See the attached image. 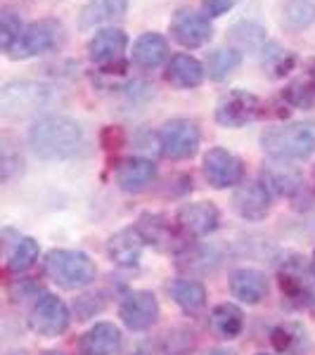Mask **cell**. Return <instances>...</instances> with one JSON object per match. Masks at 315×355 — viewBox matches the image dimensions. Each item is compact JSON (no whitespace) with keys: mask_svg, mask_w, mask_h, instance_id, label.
<instances>
[{"mask_svg":"<svg viewBox=\"0 0 315 355\" xmlns=\"http://www.w3.org/2000/svg\"><path fill=\"white\" fill-rule=\"evenodd\" d=\"M83 125L65 114H45L28 128V147L48 162L71 159L83 150Z\"/></svg>","mask_w":315,"mask_h":355,"instance_id":"1","label":"cell"},{"mask_svg":"<svg viewBox=\"0 0 315 355\" xmlns=\"http://www.w3.org/2000/svg\"><path fill=\"white\" fill-rule=\"evenodd\" d=\"M62 100L60 88L43 81H10L0 90V114L8 119H26L53 110Z\"/></svg>","mask_w":315,"mask_h":355,"instance_id":"2","label":"cell"},{"mask_svg":"<svg viewBox=\"0 0 315 355\" xmlns=\"http://www.w3.org/2000/svg\"><path fill=\"white\" fill-rule=\"evenodd\" d=\"M261 147L275 162H303L315 152V121L273 125L261 135Z\"/></svg>","mask_w":315,"mask_h":355,"instance_id":"3","label":"cell"},{"mask_svg":"<svg viewBox=\"0 0 315 355\" xmlns=\"http://www.w3.org/2000/svg\"><path fill=\"white\" fill-rule=\"evenodd\" d=\"M45 270L57 287L67 291H78L95 279V263L83 254V251L71 249H55L45 259Z\"/></svg>","mask_w":315,"mask_h":355,"instance_id":"4","label":"cell"},{"mask_svg":"<svg viewBox=\"0 0 315 355\" xmlns=\"http://www.w3.org/2000/svg\"><path fill=\"white\" fill-rule=\"evenodd\" d=\"M67 33L62 21L57 19H38L31 21L24 33H22L19 43L15 45V50L10 53L12 60H28V57H41L48 53H55L57 48H62Z\"/></svg>","mask_w":315,"mask_h":355,"instance_id":"5","label":"cell"},{"mask_svg":"<svg viewBox=\"0 0 315 355\" xmlns=\"http://www.w3.org/2000/svg\"><path fill=\"white\" fill-rule=\"evenodd\" d=\"M199 142H202V130L192 119H171L159 130V150L173 162L192 159L199 150Z\"/></svg>","mask_w":315,"mask_h":355,"instance_id":"6","label":"cell"},{"mask_svg":"<svg viewBox=\"0 0 315 355\" xmlns=\"http://www.w3.org/2000/svg\"><path fill=\"white\" fill-rule=\"evenodd\" d=\"M263 112L261 97H256L249 90H230L219 100L216 105V121L225 128H242L259 119Z\"/></svg>","mask_w":315,"mask_h":355,"instance_id":"7","label":"cell"},{"mask_svg":"<svg viewBox=\"0 0 315 355\" xmlns=\"http://www.w3.org/2000/svg\"><path fill=\"white\" fill-rule=\"evenodd\" d=\"M128 48V36L124 28L105 26L95 31V36L88 41V57L105 73H112L114 67L124 69V53Z\"/></svg>","mask_w":315,"mask_h":355,"instance_id":"8","label":"cell"},{"mask_svg":"<svg viewBox=\"0 0 315 355\" xmlns=\"http://www.w3.org/2000/svg\"><path fill=\"white\" fill-rule=\"evenodd\" d=\"M169 28H171L173 41L187 50L204 48V45L214 38L211 17L202 15V12H194V10H187V8H180L178 12L173 15Z\"/></svg>","mask_w":315,"mask_h":355,"instance_id":"9","label":"cell"},{"mask_svg":"<svg viewBox=\"0 0 315 355\" xmlns=\"http://www.w3.org/2000/svg\"><path fill=\"white\" fill-rule=\"evenodd\" d=\"M204 178L216 190L242 185L244 164H242V159L235 157L232 152H228L225 147H211V150L204 154Z\"/></svg>","mask_w":315,"mask_h":355,"instance_id":"10","label":"cell"},{"mask_svg":"<svg viewBox=\"0 0 315 355\" xmlns=\"http://www.w3.org/2000/svg\"><path fill=\"white\" fill-rule=\"evenodd\" d=\"M69 308L67 303L55 294H43L41 299L33 303L31 315H28V324L36 334L41 336H60L69 327Z\"/></svg>","mask_w":315,"mask_h":355,"instance_id":"11","label":"cell"},{"mask_svg":"<svg viewBox=\"0 0 315 355\" xmlns=\"http://www.w3.org/2000/svg\"><path fill=\"white\" fill-rule=\"evenodd\" d=\"M273 192L263 180H247L235 190L232 206L244 220H263L271 211Z\"/></svg>","mask_w":315,"mask_h":355,"instance_id":"12","label":"cell"},{"mask_svg":"<svg viewBox=\"0 0 315 355\" xmlns=\"http://www.w3.org/2000/svg\"><path fill=\"white\" fill-rule=\"evenodd\" d=\"M124 324L133 331H145L157 324L159 320V301L152 291H133L128 294L119 308Z\"/></svg>","mask_w":315,"mask_h":355,"instance_id":"13","label":"cell"},{"mask_svg":"<svg viewBox=\"0 0 315 355\" xmlns=\"http://www.w3.org/2000/svg\"><path fill=\"white\" fill-rule=\"evenodd\" d=\"M178 225L192 237H206L219 227L221 214L211 202H194L180 206L178 216H176Z\"/></svg>","mask_w":315,"mask_h":355,"instance_id":"14","label":"cell"},{"mask_svg":"<svg viewBox=\"0 0 315 355\" xmlns=\"http://www.w3.org/2000/svg\"><path fill=\"white\" fill-rule=\"evenodd\" d=\"M117 185L124 192H142L157 178V164L145 157H128L117 166Z\"/></svg>","mask_w":315,"mask_h":355,"instance_id":"15","label":"cell"},{"mask_svg":"<svg viewBox=\"0 0 315 355\" xmlns=\"http://www.w3.org/2000/svg\"><path fill=\"white\" fill-rule=\"evenodd\" d=\"M142 246H145V239L137 227H124L117 234L110 237V244H107V254L110 259L121 268H135L137 261L142 256Z\"/></svg>","mask_w":315,"mask_h":355,"instance_id":"16","label":"cell"},{"mask_svg":"<svg viewBox=\"0 0 315 355\" xmlns=\"http://www.w3.org/2000/svg\"><path fill=\"white\" fill-rule=\"evenodd\" d=\"M230 294L237 301L247 303V306H256L268 294L266 275L261 270H254V268H239L230 275Z\"/></svg>","mask_w":315,"mask_h":355,"instance_id":"17","label":"cell"},{"mask_svg":"<svg viewBox=\"0 0 315 355\" xmlns=\"http://www.w3.org/2000/svg\"><path fill=\"white\" fill-rule=\"evenodd\" d=\"M206 78V69L199 60H194L192 55H185V53H178L169 60L166 64V81L176 88H182V90H190V88H197L202 85Z\"/></svg>","mask_w":315,"mask_h":355,"instance_id":"18","label":"cell"},{"mask_svg":"<svg viewBox=\"0 0 315 355\" xmlns=\"http://www.w3.org/2000/svg\"><path fill=\"white\" fill-rule=\"evenodd\" d=\"M121 329L112 322H97L93 324L81 339L83 355H117L121 348Z\"/></svg>","mask_w":315,"mask_h":355,"instance_id":"19","label":"cell"},{"mask_svg":"<svg viewBox=\"0 0 315 355\" xmlns=\"http://www.w3.org/2000/svg\"><path fill=\"white\" fill-rule=\"evenodd\" d=\"M169 57V41L157 31H147L133 43L130 60L137 69H157Z\"/></svg>","mask_w":315,"mask_h":355,"instance_id":"20","label":"cell"},{"mask_svg":"<svg viewBox=\"0 0 315 355\" xmlns=\"http://www.w3.org/2000/svg\"><path fill=\"white\" fill-rule=\"evenodd\" d=\"M126 12H128V0H88L78 17V26L95 28L112 24L117 19H124Z\"/></svg>","mask_w":315,"mask_h":355,"instance_id":"21","label":"cell"},{"mask_svg":"<svg viewBox=\"0 0 315 355\" xmlns=\"http://www.w3.org/2000/svg\"><path fill=\"white\" fill-rule=\"evenodd\" d=\"M169 294L173 296V301L178 303L185 313H197L204 308L206 303V289L202 282L197 279H173L169 287Z\"/></svg>","mask_w":315,"mask_h":355,"instance_id":"22","label":"cell"},{"mask_svg":"<svg viewBox=\"0 0 315 355\" xmlns=\"http://www.w3.org/2000/svg\"><path fill=\"white\" fill-rule=\"evenodd\" d=\"M239 64H242V53H239L237 48H216L214 53L206 55L204 69L211 81H223V78L230 76Z\"/></svg>","mask_w":315,"mask_h":355,"instance_id":"23","label":"cell"},{"mask_svg":"<svg viewBox=\"0 0 315 355\" xmlns=\"http://www.w3.org/2000/svg\"><path fill=\"white\" fill-rule=\"evenodd\" d=\"M211 324L223 339H235L244 329V315L235 303H221L211 313Z\"/></svg>","mask_w":315,"mask_h":355,"instance_id":"24","label":"cell"},{"mask_svg":"<svg viewBox=\"0 0 315 355\" xmlns=\"http://www.w3.org/2000/svg\"><path fill=\"white\" fill-rule=\"evenodd\" d=\"M273 343L280 353L289 355H306L308 353V334L301 324H282L273 331Z\"/></svg>","mask_w":315,"mask_h":355,"instance_id":"25","label":"cell"},{"mask_svg":"<svg viewBox=\"0 0 315 355\" xmlns=\"http://www.w3.org/2000/svg\"><path fill=\"white\" fill-rule=\"evenodd\" d=\"M282 21L291 31L311 26L315 21V3L313 0H287L282 8Z\"/></svg>","mask_w":315,"mask_h":355,"instance_id":"26","label":"cell"},{"mask_svg":"<svg viewBox=\"0 0 315 355\" xmlns=\"http://www.w3.org/2000/svg\"><path fill=\"white\" fill-rule=\"evenodd\" d=\"M230 41L237 45V50H261L266 45V28L256 21H239L230 28Z\"/></svg>","mask_w":315,"mask_h":355,"instance_id":"27","label":"cell"},{"mask_svg":"<svg viewBox=\"0 0 315 355\" xmlns=\"http://www.w3.org/2000/svg\"><path fill=\"white\" fill-rule=\"evenodd\" d=\"M137 230H140L145 244H154V246H159V249H164V242H169V239L173 237V230H171L169 223H166L162 216H154V214L142 216Z\"/></svg>","mask_w":315,"mask_h":355,"instance_id":"28","label":"cell"},{"mask_svg":"<svg viewBox=\"0 0 315 355\" xmlns=\"http://www.w3.org/2000/svg\"><path fill=\"white\" fill-rule=\"evenodd\" d=\"M24 24H22L19 15L12 12V10L5 8L3 15H0V48H3V53H12L15 45L19 43L22 33H24Z\"/></svg>","mask_w":315,"mask_h":355,"instance_id":"29","label":"cell"},{"mask_svg":"<svg viewBox=\"0 0 315 355\" xmlns=\"http://www.w3.org/2000/svg\"><path fill=\"white\" fill-rule=\"evenodd\" d=\"M261 53H263V67L271 69L273 76H282V73H287L296 62L294 53H291V50L280 48L278 43H266L261 48Z\"/></svg>","mask_w":315,"mask_h":355,"instance_id":"30","label":"cell"},{"mask_svg":"<svg viewBox=\"0 0 315 355\" xmlns=\"http://www.w3.org/2000/svg\"><path fill=\"white\" fill-rule=\"evenodd\" d=\"M38 254H41V246L33 237H22L19 242L15 244L12 254H10V268L15 272H26L28 268L36 263Z\"/></svg>","mask_w":315,"mask_h":355,"instance_id":"31","label":"cell"},{"mask_svg":"<svg viewBox=\"0 0 315 355\" xmlns=\"http://www.w3.org/2000/svg\"><path fill=\"white\" fill-rule=\"evenodd\" d=\"M263 182L271 187V192L275 190L278 194H291L301 187V175L296 173L294 168H287V166H284V168H280V171L278 168L268 171Z\"/></svg>","mask_w":315,"mask_h":355,"instance_id":"32","label":"cell"},{"mask_svg":"<svg viewBox=\"0 0 315 355\" xmlns=\"http://www.w3.org/2000/svg\"><path fill=\"white\" fill-rule=\"evenodd\" d=\"M178 334H180V329L169 331V339H166V353L169 355H187L192 351V346H194L192 331L182 329V336H178Z\"/></svg>","mask_w":315,"mask_h":355,"instance_id":"33","label":"cell"},{"mask_svg":"<svg viewBox=\"0 0 315 355\" xmlns=\"http://www.w3.org/2000/svg\"><path fill=\"white\" fill-rule=\"evenodd\" d=\"M239 0H204V12L209 17H221L237 5Z\"/></svg>","mask_w":315,"mask_h":355,"instance_id":"34","label":"cell"},{"mask_svg":"<svg viewBox=\"0 0 315 355\" xmlns=\"http://www.w3.org/2000/svg\"><path fill=\"white\" fill-rule=\"evenodd\" d=\"M102 145L107 147V150H119V147L124 145V133L121 128H105L102 130Z\"/></svg>","mask_w":315,"mask_h":355,"instance_id":"35","label":"cell"},{"mask_svg":"<svg viewBox=\"0 0 315 355\" xmlns=\"http://www.w3.org/2000/svg\"><path fill=\"white\" fill-rule=\"evenodd\" d=\"M204 355H237L235 351H228V348H211L209 353H204Z\"/></svg>","mask_w":315,"mask_h":355,"instance_id":"36","label":"cell"},{"mask_svg":"<svg viewBox=\"0 0 315 355\" xmlns=\"http://www.w3.org/2000/svg\"><path fill=\"white\" fill-rule=\"evenodd\" d=\"M311 272H313V277H315V254H313V261H311Z\"/></svg>","mask_w":315,"mask_h":355,"instance_id":"37","label":"cell"},{"mask_svg":"<svg viewBox=\"0 0 315 355\" xmlns=\"http://www.w3.org/2000/svg\"><path fill=\"white\" fill-rule=\"evenodd\" d=\"M45 355H65V353H60V351H48Z\"/></svg>","mask_w":315,"mask_h":355,"instance_id":"38","label":"cell"},{"mask_svg":"<svg viewBox=\"0 0 315 355\" xmlns=\"http://www.w3.org/2000/svg\"><path fill=\"white\" fill-rule=\"evenodd\" d=\"M259 355H268V353H259Z\"/></svg>","mask_w":315,"mask_h":355,"instance_id":"39","label":"cell"}]
</instances>
